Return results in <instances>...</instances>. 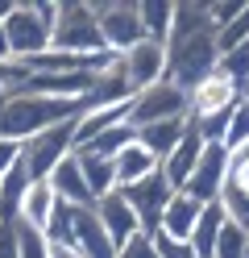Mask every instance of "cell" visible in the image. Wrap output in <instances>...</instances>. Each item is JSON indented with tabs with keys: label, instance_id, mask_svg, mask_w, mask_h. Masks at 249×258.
Masks as SVG:
<instances>
[{
	"label": "cell",
	"instance_id": "4dcf8cb0",
	"mask_svg": "<svg viewBox=\"0 0 249 258\" xmlns=\"http://www.w3.org/2000/svg\"><path fill=\"white\" fill-rule=\"evenodd\" d=\"M245 5H249V0H212V5H208V17H212V25H216V34L237 21L241 13H245Z\"/></svg>",
	"mask_w": 249,
	"mask_h": 258
},
{
	"label": "cell",
	"instance_id": "f1b7e54d",
	"mask_svg": "<svg viewBox=\"0 0 249 258\" xmlns=\"http://www.w3.org/2000/svg\"><path fill=\"white\" fill-rule=\"evenodd\" d=\"M216 42H220V54H232L237 46L249 42V5H245V13H241V17L232 21L228 29H220V34H216Z\"/></svg>",
	"mask_w": 249,
	"mask_h": 258
},
{
	"label": "cell",
	"instance_id": "f35d334b",
	"mask_svg": "<svg viewBox=\"0 0 249 258\" xmlns=\"http://www.w3.org/2000/svg\"><path fill=\"white\" fill-rule=\"evenodd\" d=\"M0 183H5V179H0Z\"/></svg>",
	"mask_w": 249,
	"mask_h": 258
},
{
	"label": "cell",
	"instance_id": "d4e9b609",
	"mask_svg": "<svg viewBox=\"0 0 249 258\" xmlns=\"http://www.w3.org/2000/svg\"><path fill=\"white\" fill-rule=\"evenodd\" d=\"M232 108H237V104H228V108H216V112H195V117H191V125L199 129V138H204L208 146H212V142H220V146H224V138H228V125H232Z\"/></svg>",
	"mask_w": 249,
	"mask_h": 258
},
{
	"label": "cell",
	"instance_id": "74e56055",
	"mask_svg": "<svg viewBox=\"0 0 249 258\" xmlns=\"http://www.w3.org/2000/svg\"><path fill=\"white\" fill-rule=\"evenodd\" d=\"M13 9H17V0H0V21H9Z\"/></svg>",
	"mask_w": 249,
	"mask_h": 258
},
{
	"label": "cell",
	"instance_id": "3957f363",
	"mask_svg": "<svg viewBox=\"0 0 249 258\" xmlns=\"http://www.w3.org/2000/svg\"><path fill=\"white\" fill-rule=\"evenodd\" d=\"M54 50L75 54V58L108 54V42H104V29H100L92 0H62V17L54 25Z\"/></svg>",
	"mask_w": 249,
	"mask_h": 258
},
{
	"label": "cell",
	"instance_id": "2e32d148",
	"mask_svg": "<svg viewBox=\"0 0 249 258\" xmlns=\"http://www.w3.org/2000/svg\"><path fill=\"white\" fill-rule=\"evenodd\" d=\"M187 129H191V117H183V121H158V125L137 129V142L158 158V163H166V158L175 154V146L187 138Z\"/></svg>",
	"mask_w": 249,
	"mask_h": 258
},
{
	"label": "cell",
	"instance_id": "cb8c5ba5",
	"mask_svg": "<svg viewBox=\"0 0 249 258\" xmlns=\"http://www.w3.org/2000/svg\"><path fill=\"white\" fill-rule=\"evenodd\" d=\"M133 142H137V129L125 121V125L108 129V134H100L92 146H88V150H79V154H96V158H112V163H116V158H121V154L133 146Z\"/></svg>",
	"mask_w": 249,
	"mask_h": 258
},
{
	"label": "cell",
	"instance_id": "277c9868",
	"mask_svg": "<svg viewBox=\"0 0 249 258\" xmlns=\"http://www.w3.org/2000/svg\"><path fill=\"white\" fill-rule=\"evenodd\" d=\"M183 117H191V96L175 79H162V84L137 92L133 96V108H129L133 129H145V125H158V121H183Z\"/></svg>",
	"mask_w": 249,
	"mask_h": 258
},
{
	"label": "cell",
	"instance_id": "ba28073f",
	"mask_svg": "<svg viewBox=\"0 0 249 258\" xmlns=\"http://www.w3.org/2000/svg\"><path fill=\"white\" fill-rule=\"evenodd\" d=\"M228 175H232V154H228V146L212 142V146H204V158H199L191 183L183 187V191L195 196L199 204H220L224 187H228Z\"/></svg>",
	"mask_w": 249,
	"mask_h": 258
},
{
	"label": "cell",
	"instance_id": "e0dca14e",
	"mask_svg": "<svg viewBox=\"0 0 249 258\" xmlns=\"http://www.w3.org/2000/svg\"><path fill=\"white\" fill-rule=\"evenodd\" d=\"M158 171H162V163L141 146V142H133V146L116 158V183L121 187H133V183H141V179H149V175H158Z\"/></svg>",
	"mask_w": 249,
	"mask_h": 258
},
{
	"label": "cell",
	"instance_id": "7c38bea8",
	"mask_svg": "<svg viewBox=\"0 0 249 258\" xmlns=\"http://www.w3.org/2000/svg\"><path fill=\"white\" fill-rule=\"evenodd\" d=\"M75 246H79L83 258H121V250L108 237L96 208H75Z\"/></svg>",
	"mask_w": 249,
	"mask_h": 258
},
{
	"label": "cell",
	"instance_id": "7402d4cb",
	"mask_svg": "<svg viewBox=\"0 0 249 258\" xmlns=\"http://www.w3.org/2000/svg\"><path fill=\"white\" fill-rule=\"evenodd\" d=\"M54 208H58V196H54V187H50V179H46V183H33L29 196H25V208H21V221L46 233V225H50V217H54Z\"/></svg>",
	"mask_w": 249,
	"mask_h": 258
},
{
	"label": "cell",
	"instance_id": "8d00e7d4",
	"mask_svg": "<svg viewBox=\"0 0 249 258\" xmlns=\"http://www.w3.org/2000/svg\"><path fill=\"white\" fill-rule=\"evenodd\" d=\"M232 167H249V146H241L237 154H232Z\"/></svg>",
	"mask_w": 249,
	"mask_h": 258
},
{
	"label": "cell",
	"instance_id": "8fae6325",
	"mask_svg": "<svg viewBox=\"0 0 249 258\" xmlns=\"http://www.w3.org/2000/svg\"><path fill=\"white\" fill-rule=\"evenodd\" d=\"M96 213H100V221H104L108 237L116 241V250L129 246V241L137 237V233H145V229H141V217L133 213V204H129L125 191H112V196H104V200L96 204Z\"/></svg>",
	"mask_w": 249,
	"mask_h": 258
},
{
	"label": "cell",
	"instance_id": "d590c367",
	"mask_svg": "<svg viewBox=\"0 0 249 258\" xmlns=\"http://www.w3.org/2000/svg\"><path fill=\"white\" fill-rule=\"evenodd\" d=\"M0 62H13V46H9V34H5V21H0Z\"/></svg>",
	"mask_w": 249,
	"mask_h": 258
},
{
	"label": "cell",
	"instance_id": "1f68e13d",
	"mask_svg": "<svg viewBox=\"0 0 249 258\" xmlns=\"http://www.w3.org/2000/svg\"><path fill=\"white\" fill-rule=\"evenodd\" d=\"M21 163H25V142L0 138V179H5V175H13Z\"/></svg>",
	"mask_w": 249,
	"mask_h": 258
},
{
	"label": "cell",
	"instance_id": "30bf717a",
	"mask_svg": "<svg viewBox=\"0 0 249 258\" xmlns=\"http://www.w3.org/2000/svg\"><path fill=\"white\" fill-rule=\"evenodd\" d=\"M125 75H129V84H133V96L145 92V88H154L166 79V46L162 42H137L133 50L125 54Z\"/></svg>",
	"mask_w": 249,
	"mask_h": 258
},
{
	"label": "cell",
	"instance_id": "484cf974",
	"mask_svg": "<svg viewBox=\"0 0 249 258\" xmlns=\"http://www.w3.org/2000/svg\"><path fill=\"white\" fill-rule=\"evenodd\" d=\"M46 241H50V246H75V208L66 204V200H58L54 217H50V225H46Z\"/></svg>",
	"mask_w": 249,
	"mask_h": 258
},
{
	"label": "cell",
	"instance_id": "ffe728a7",
	"mask_svg": "<svg viewBox=\"0 0 249 258\" xmlns=\"http://www.w3.org/2000/svg\"><path fill=\"white\" fill-rule=\"evenodd\" d=\"M224 225H228L224 204H208V208H204V217H199V229H195V237H191V246H195L199 258H216V246H220Z\"/></svg>",
	"mask_w": 249,
	"mask_h": 258
},
{
	"label": "cell",
	"instance_id": "4316f807",
	"mask_svg": "<svg viewBox=\"0 0 249 258\" xmlns=\"http://www.w3.org/2000/svg\"><path fill=\"white\" fill-rule=\"evenodd\" d=\"M216 258H249V229L228 221L224 233H220V246H216Z\"/></svg>",
	"mask_w": 249,
	"mask_h": 258
},
{
	"label": "cell",
	"instance_id": "9c48e42d",
	"mask_svg": "<svg viewBox=\"0 0 249 258\" xmlns=\"http://www.w3.org/2000/svg\"><path fill=\"white\" fill-rule=\"evenodd\" d=\"M121 191L129 196L133 213L141 217V229H145V233H158V229H162L166 208H171V200H175V187H171V179H166V175L158 171V175H149V179L133 183V187H121Z\"/></svg>",
	"mask_w": 249,
	"mask_h": 258
},
{
	"label": "cell",
	"instance_id": "836d02e7",
	"mask_svg": "<svg viewBox=\"0 0 249 258\" xmlns=\"http://www.w3.org/2000/svg\"><path fill=\"white\" fill-rule=\"evenodd\" d=\"M154 241H158V254L162 258H199L191 241H171L166 233H154Z\"/></svg>",
	"mask_w": 249,
	"mask_h": 258
},
{
	"label": "cell",
	"instance_id": "d6a6232c",
	"mask_svg": "<svg viewBox=\"0 0 249 258\" xmlns=\"http://www.w3.org/2000/svg\"><path fill=\"white\" fill-rule=\"evenodd\" d=\"M121 258H162V254H158L154 233H137L129 246H121Z\"/></svg>",
	"mask_w": 249,
	"mask_h": 258
},
{
	"label": "cell",
	"instance_id": "52a82bcc",
	"mask_svg": "<svg viewBox=\"0 0 249 258\" xmlns=\"http://www.w3.org/2000/svg\"><path fill=\"white\" fill-rule=\"evenodd\" d=\"M71 154H75V121L54 125V129H46V134L29 138L25 142V171H29V179L46 183Z\"/></svg>",
	"mask_w": 249,
	"mask_h": 258
},
{
	"label": "cell",
	"instance_id": "5bb4252c",
	"mask_svg": "<svg viewBox=\"0 0 249 258\" xmlns=\"http://www.w3.org/2000/svg\"><path fill=\"white\" fill-rule=\"evenodd\" d=\"M50 187H54V196L66 200L71 208H96V196H92V187H88V175H83L79 154H71L54 175H50Z\"/></svg>",
	"mask_w": 249,
	"mask_h": 258
},
{
	"label": "cell",
	"instance_id": "7a4b0ae2",
	"mask_svg": "<svg viewBox=\"0 0 249 258\" xmlns=\"http://www.w3.org/2000/svg\"><path fill=\"white\" fill-rule=\"evenodd\" d=\"M220 42H216V29H204V34H187V38H171L166 42V79L195 96L208 79L220 71Z\"/></svg>",
	"mask_w": 249,
	"mask_h": 258
},
{
	"label": "cell",
	"instance_id": "83f0119b",
	"mask_svg": "<svg viewBox=\"0 0 249 258\" xmlns=\"http://www.w3.org/2000/svg\"><path fill=\"white\" fill-rule=\"evenodd\" d=\"M228 154H237L241 146H249V100L241 96L237 108H232V125H228V138H224Z\"/></svg>",
	"mask_w": 249,
	"mask_h": 258
},
{
	"label": "cell",
	"instance_id": "ac0fdd59",
	"mask_svg": "<svg viewBox=\"0 0 249 258\" xmlns=\"http://www.w3.org/2000/svg\"><path fill=\"white\" fill-rule=\"evenodd\" d=\"M29 187H33V179H29L25 163L17 167L13 175H5V183H0V221H5V225H17V221H21V208H25Z\"/></svg>",
	"mask_w": 249,
	"mask_h": 258
},
{
	"label": "cell",
	"instance_id": "603a6c76",
	"mask_svg": "<svg viewBox=\"0 0 249 258\" xmlns=\"http://www.w3.org/2000/svg\"><path fill=\"white\" fill-rule=\"evenodd\" d=\"M79 163H83V175H88V187H92L96 204L104 200V196H112V191H121V183H116V163H112V158L79 154Z\"/></svg>",
	"mask_w": 249,
	"mask_h": 258
},
{
	"label": "cell",
	"instance_id": "ab89813d",
	"mask_svg": "<svg viewBox=\"0 0 249 258\" xmlns=\"http://www.w3.org/2000/svg\"><path fill=\"white\" fill-rule=\"evenodd\" d=\"M245 100H249V96H245Z\"/></svg>",
	"mask_w": 249,
	"mask_h": 258
},
{
	"label": "cell",
	"instance_id": "5b68a950",
	"mask_svg": "<svg viewBox=\"0 0 249 258\" xmlns=\"http://www.w3.org/2000/svg\"><path fill=\"white\" fill-rule=\"evenodd\" d=\"M104 42L112 54H129L137 42H145V25H141V0H92Z\"/></svg>",
	"mask_w": 249,
	"mask_h": 258
},
{
	"label": "cell",
	"instance_id": "8992f818",
	"mask_svg": "<svg viewBox=\"0 0 249 258\" xmlns=\"http://www.w3.org/2000/svg\"><path fill=\"white\" fill-rule=\"evenodd\" d=\"M5 34H9V46H13V62H29L46 50H54V29L42 21L33 0H17L13 17L5 21Z\"/></svg>",
	"mask_w": 249,
	"mask_h": 258
},
{
	"label": "cell",
	"instance_id": "44dd1931",
	"mask_svg": "<svg viewBox=\"0 0 249 258\" xmlns=\"http://www.w3.org/2000/svg\"><path fill=\"white\" fill-rule=\"evenodd\" d=\"M141 25L149 42H171L175 34V0H141Z\"/></svg>",
	"mask_w": 249,
	"mask_h": 258
},
{
	"label": "cell",
	"instance_id": "4fadbf2b",
	"mask_svg": "<svg viewBox=\"0 0 249 258\" xmlns=\"http://www.w3.org/2000/svg\"><path fill=\"white\" fill-rule=\"evenodd\" d=\"M204 146H208V142L199 138V129L191 125V129H187V138L175 146V154L162 163V175L171 179L175 191H183V187L191 183V175H195V167H199V158H204Z\"/></svg>",
	"mask_w": 249,
	"mask_h": 258
},
{
	"label": "cell",
	"instance_id": "6da1fadb",
	"mask_svg": "<svg viewBox=\"0 0 249 258\" xmlns=\"http://www.w3.org/2000/svg\"><path fill=\"white\" fill-rule=\"evenodd\" d=\"M83 112H92V100H50V96H9L0 108V138L29 142L46 134L54 125L79 121Z\"/></svg>",
	"mask_w": 249,
	"mask_h": 258
},
{
	"label": "cell",
	"instance_id": "f546056e",
	"mask_svg": "<svg viewBox=\"0 0 249 258\" xmlns=\"http://www.w3.org/2000/svg\"><path fill=\"white\" fill-rule=\"evenodd\" d=\"M17 233H21V258H50V241H46L42 229L17 221Z\"/></svg>",
	"mask_w": 249,
	"mask_h": 258
},
{
	"label": "cell",
	"instance_id": "e575fe53",
	"mask_svg": "<svg viewBox=\"0 0 249 258\" xmlns=\"http://www.w3.org/2000/svg\"><path fill=\"white\" fill-rule=\"evenodd\" d=\"M0 258H21V233H17V225L5 221H0Z\"/></svg>",
	"mask_w": 249,
	"mask_h": 258
},
{
	"label": "cell",
	"instance_id": "9a60e30c",
	"mask_svg": "<svg viewBox=\"0 0 249 258\" xmlns=\"http://www.w3.org/2000/svg\"><path fill=\"white\" fill-rule=\"evenodd\" d=\"M204 208L208 204H199L195 196H187V191H175V200L171 208H166V217H162V229L171 241H191L195 229H199V217H204Z\"/></svg>",
	"mask_w": 249,
	"mask_h": 258
},
{
	"label": "cell",
	"instance_id": "d6986e66",
	"mask_svg": "<svg viewBox=\"0 0 249 258\" xmlns=\"http://www.w3.org/2000/svg\"><path fill=\"white\" fill-rule=\"evenodd\" d=\"M237 100H241V92L232 88V79L216 71L208 84L191 96V117H195V112H216V108H228V104H237Z\"/></svg>",
	"mask_w": 249,
	"mask_h": 258
}]
</instances>
